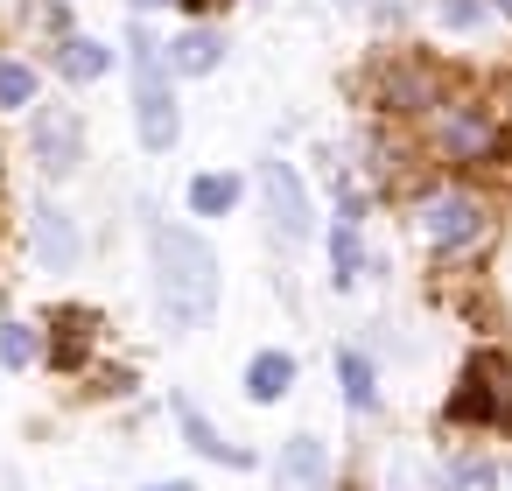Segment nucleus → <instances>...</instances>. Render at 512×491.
Returning a JSON list of instances; mask_svg holds the SVG:
<instances>
[{
	"label": "nucleus",
	"instance_id": "nucleus-1",
	"mask_svg": "<svg viewBox=\"0 0 512 491\" xmlns=\"http://www.w3.org/2000/svg\"><path fill=\"white\" fill-rule=\"evenodd\" d=\"M148 253H155V295H162V316L176 330H197L211 323L218 309V253L190 232V225H148Z\"/></svg>",
	"mask_w": 512,
	"mask_h": 491
},
{
	"label": "nucleus",
	"instance_id": "nucleus-2",
	"mask_svg": "<svg viewBox=\"0 0 512 491\" xmlns=\"http://www.w3.org/2000/svg\"><path fill=\"white\" fill-rule=\"evenodd\" d=\"M134 127H141V148L148 155H162V148H176V92H169V71H162V50L134 29Z\"/></svg>",
	"mask_w": 512,
	"mask_h": 491
},
{
	"label": "nucleus",
	"instance_id": "nucleus-3",
	"mask_svg": "<svg viewBox=\"0 0 512 491\" xmlns=\"http://www.w3.org/2000/svg\"><path fill=\"white\" fill-rule=\"evenodd\" d=\"M449 414L456 421H505L512 428V365L505 358H470V372H463V393L449 400Z\"/></svg>",
	"mask_w": 512,
	"mask_h": 491
},
{
	"label": "nucleus",
	"instance_id": "nucleus-4",
	"mask_svg": "<svg viewBox=\"0 0 512 491\" xmlns=\"http://www.w3.org/2000/svg\"><path fill=\"white\" fill-rule=\"evenodd\" d=\"M260 197H267V225L281 246H302L309 239V190L288 162H260Z\"/></svg>",
	"mask_w": 512,
	"mask_h": 491
},
{
	"label": "nucleus",
	"instance_id": "nucleus-5",
	"mask_svg": "<svg viewBox=\"0 0 512 491\" xmlns=\"http://www.w3.org/2000/svg\"><path fill=\"white\" fill-rule=\"evenodd\" d=\"M29 148H36V169H43V176H71L78 155H85L78 113H71V106H43V113L29 120Z\"/></svg>",
	"mask_w": 512,
	"mask_h": 491
},
{
	"label": "nucleus",
	"instance_id": "nucleus-6",
	"mask_svg": "<svg viewBox=\"0 0 512 491\" xmlns=\"http://www.w3.org/2000/svg\"><path fill=\"white\" fill-rule=\"evenodd\" d=\"M274 491H330V456L316 435H288L274 456Z\"/></svg>",
	"mask_w": 512,
	"mask_h": 491
},
{
	"label": "nucleus",
	"instance_id": "nucleus-7",
	"mask_svg": "<svg viewBox=\"0 0 512 491\" xmlns=\"http://www.w3.org/2000/svg\"><path fill=\"white\" fill-rule=\"evenodd\" d=\"M421 232H428L435 246H470V239H484V211H477L470 197H435V204L421 211Z\"/></svg>",
	"mask_w": 512,
	"mask_h": 491
},
{
	"label": "nucleus",
	"instance_id": "nucleus-8",
	"mask_svg": "<svg viewBox=\"0 0 512 491\" xmlns=\"http://www.w3.org/2000/svg\"><path fill=\"white\" fill-rule=\"evenodd\" d=\"M442 148H449L456 162H491V155H498V134H491V120H484L477 106H456V113L442 120Z\"/></svg>",
	"mask_w": 512,
	"mask_h": 491
},
{
	"label": "nucleus",
	"instance_id": "nucleus-9",
	"mask_svg": "<svg viewBox=\"0 0 512 491\" xmlns=\"http://www.w3.org/2000/svg\"><path fill=\"white\" fill-rule=\"evenodd\" d=\"M29 246H36V260H43L50 274H64V267L78 260V232H71V218H64L57 204H36V225H29Z\"/></svg>",
	"mask_w": 512,
	"mask_h": 491
},
{
	"label": "nucleus",
	"instance_id": "nucleus-10",
	"mask_svg": "<svg viewBox=\"0 0 512 491\" xmlns=\"http://www.w3.org/2000/svg\"><path fill=\"white\" fill-rule=\"evenodd\" d=\"M176 421H183V435H190V449H197V456H211V463H232V470L246 463V449H239V442H225V435L204 421V407H197L190 393H176Z\"/></svg>",
	"mask_w": 512,
	"mask_h": 491
},
{
	"label": "nucleus",
	"instance_id": "nucleus-11",
	"mask_svg": "<svg viewBox=\"0 0 512 491\" xmlns=\"http://www.w3.org/2000/svg\"><path fill=\"white\" fill-rule=\"evenodd\" d=\"M379 92H386L393 113H428V106H435V71H428V64H393Z\"/></svg>",
	"mask_w": 512,
	"mask_h": 491
},
{
	"label": "nucleus",
	"instance_id": "nucleus-12",
	"mask_svg": "<svg viewBox=\"0 0 512 491\" xmlns=\"http://www.w3.org/2000/svg\"><path fill=\"white\" fill-rule=\"evenodd\" d=\"M106 64H113V50H106V43H92V36H64V50H57V71H64V78H78V85L106 78Z\"/></svg>",
	"mask_w": 512,
	"mask_h": 491
},
{
	"label": "nucleus",
	"instance_id": "nucleus-13",
	"mask_svg": "<svg viewBox=\"0 0 512 491\" xmlns=\"http://www.w3.org/2000/svg\"><path fill=\"white\" fill-rule=\"evenodd\" d=\"M288 386H295V358H288V351H260V358L246 365V393H253V400H281Z\"/></svg>",
	"mask_w": 512,
	"mask_h": 491
},
{
	"label": "nucleus",
	"instance_id": "nucleus-14",
	"mask_svg": "<svg viewBox=\"0 0 512 491\" xmlns=\"http://www.w3.org/2000/svg\"><path fill=\"white\" fill-rule=\"evenodd\" d=\"M225 57V43H218V29H190L176 50H169V71H183V78H204L211 64Z\"/></svg>",
	"mask_w": 512,
	"mask_h": 491
},
{
	"label": "nucleus",
	"instance_id": "nucleus-15",
	"mask_svg": "<svg viewBox=\"0 0 512 491\" xmlns=\"http://www.w3.org/2000/svg\"><path fill=\"white\" fill-rule=\"evenodd\" d=\"M337 372H344V400H351V414H372V407H379V386H372V365H365L358 351H337Z\"/></svg>",
	"mask_w": 512,
	"mask_h": 491
},
{
	"label": "nucleus",
	"instance_id": "nucleus-16",
	"mask_svg": "<svg viewBox=\"0 0 512 491\" xmlns=\"http://www.w3.org/2000/svg\"><path fill=\"white\" fill-rule=\"evenodd\" d=\"M232 204H239V176H197V183H190V211L218 218V211H232Z\"/></svg>",
	"mask_w": 512,
	"mask_h": 491
},
{
	"label": "nucleus",
	"instance_id": "nucleus-17",
	"mask_svg": "<svg viewBox=\"0 0 512 491\" xmlns=\"http://www.w3.org/2000/svg\"><path fill=\"white\" fill-rule=\"evenodd\" d=\"M36 358V337H29V323H0V365L8 372H22Z\"/></svg>",
	"mask_w": 512,
	"mask_h": 491
},
{
	"label": "nucleus",
	"instance_id": "nucleus-18",
	"mask_svg": "<svg viewBox=\"0 0 512 491\" xmlns=\"http://www.w3.org/2000/svg\"><path fill=\"white\" fill-rule=\"evenodd\" d=\"M330 260H337V288H351V281H358V225H337Z\"/></svg>",
	"mask_w": 512,
	"mask_h": 491
},
{
	"label": "nucleus",
	"instance_id": "nucleus-19",
	"mask_svg": "<svg viewBox=\"0 0 512 491\" xmlns=\"http://www.w3.org/2000/svg\"><path fill=\"white\" fill-rule=\"evenodd\" d=\"M36 99V71L29 64H0V106H29Z\"/></svg>",
	"mask_w": 512,
	"mask_h": 491
},
{
	"label": "nucleus",
	"instance_id": "nucleus-20",
	"mask_svg": "<svg viewBox=\"0 0 512 491\" xmlns=\"http://www.w3.org/2000/svg\"><path fill=\"white\" fill-rule=\"evenodd\" d=\"M484 484H491V463H477V456H463L449 470V491H484Z\"/></svg>",
	"mask_w": 512,
	"mask_h": 491
},
{
	"label": "nucleus",
	"instance_id": "nucleus-21",
	"mask_svg": "<svg viewBox=\"0 0 512 491\" xmlns=\"http://www.w3.org/2000/svg\"><path fill=\"white\" fill-rule=\"evenodd\" d=\"M484 15V0H442V22L449 29H463V22H477Z\"/></svg>",
	"mask_w": 512,
	"mask_h": 491
},
{
	"label": "nucleus",
	"instance_id": "nucleus-22",
	"mask_svg": "<svg viewBox=\"0 0 512 491\" xmlns=\"http://www.w3.org/2000/svg\"><path fill=\"white\" fill-rule=\"evenodd\" d=\"M148 491H197V484H148Z\"/></svg>",
	"mask_w": 512,
	"mask_h": 491
},
{
	"label": "nucleus",
	"instance_id": "nucleus-23",
	"mask_svg": "<svg viewBox=\"0 0 512 491\" xmlns=\"http://www.w3.org/2000/svg\"><path fill=\"white\" fill-rule=\"evenodd\" d=\"M134 8H162V0H134Z\"/></svg>",
	"mask_w": 512,
	"mask_h": 491
},
{
	"label": "nucleus",
	"instance_id": "nucleus-24",
	"mask_svg": "<svg viewBox=\"0 0 512 491\" xmlns=\"http://www.w3.org/2000/svg\"><path fill=\"white\" fill-rule=\"evenodd\" d=\"M498 15H512V0H498Z\"/></svg>",
	"mask_w": 512,
	"mask_h": 491
},
{
	"label": "nucleus",
	"instance_id": "nucleus-25",
	"mask_svg": "<svg viewBox=\"0 0 512 491\" xmlns=\"http://www.w3.org/2000/svg\"><path fill=\"white\" fill-rule=\"evenodd\" d=\"M344 8H358V0H344Z\"/></svg>",
	"mask_w": 512,
	"mask_h": 491
}]
</instances>
